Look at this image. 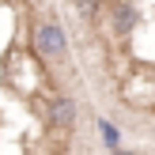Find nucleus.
Wrapping results in <instances>:
<instances>
[{
    "mask_svg": "<svg viewBox=\"0 0 155 155\" xmlns=\"http://www.w3.org/2000/svg\"><path fill=\"white\" fill-rule=\"evenodd\" d=\"M34 49L42 53L45 61H64L68 57V42H64V30L57 23H42L34 30Z\"/></svg>",
    "mask_w": 155,
    "mask_h": 155,
    "instance_id": "nucleus-1",
    "label": "nucleus"
},
{
    "mask_svg": "<svg viewBox=\"0 0 155 155\" xmlns=\"http://www.w3.org/2000/svg\"><path fill=\"white\" fill-rule=\"evenodd\" d=\"M76 12H80V19H95L98 4H95V0H80V4H76Z\"/></svg>",
    "mask_w": 155,
    "mask_h": 155,
    "instance_id": "nucleus-4",
    "label": "nucleus"
},
{
    "mask_svg": "<svg viewBox=\"0 0 155 155\" xmlns=\"http://www.w3.org/2000/svg\"><path fill=\"white\" fill-rule=\"evenodd\" d=\"M110 27H114V34H129V30L136 27V8H129V4H114V12H110Z\"/></svg>",
    "mask_w": 155,
    "mask_h": 155,
    "instance_id": "nucleus-3",
    "label": "nucleus"
},
{
    "mask_svg": "<svg viewBox=\"0 0 155 155\" xmlns=\"http://www.w3.org/2000/svg\"><path fill=\"white\" fill-rule=\"evenodd\" d=\"M49 125L57 129V133H68V129L76 125V102L68 95H57L49 102Z\"/></svg>",
    "mask_w": 155,
    "mask_h": 155,
    "instance_id": "nucleus-2",
    "label": "nucleus"
},
{
    "mask_svg": "<svg viewBox=\"0 0 155 155\" xmlns=\"http://www.w3.org/2000/svg\"><path fill=\"white\" fill-rule=\"evenodd\" d=\"M110 155H133V151H117V148H114V151H110Z\"/></svg>",
    "mask_w": 155,
    "mask_h": 155,
    "instance_id": "nucleus-5",
    "label": "nucleus"
}]
</instances>
